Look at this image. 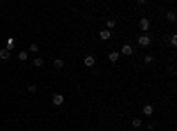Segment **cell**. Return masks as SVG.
I'll return each instance as SVG.
<instances>
[{
  "label": "cell",
  "mask_w": 177,
  "mask_h": 131,
  "mask_svg": "<svg viewBox=\"0 0 177 131\" xmlns=\"http://www.w3.org/2000/svg\"><path fill=\"white\" fill-rule=\"evenodd\" d=\"M138 27H140V30L147 32V30L151 29V21H149L147 18H142V20H140V23H138Z\"/></svg>",
  "instance_id": "6da1fadb"
},
{
  "label": "cell",
  "mask_w": 177,
  "mask_h": 131,
  "mask_svg": "<svg viewBox=\"0 0 177 131\" xmlns=\"http://www.w3.org/2000/svg\"><path fill=\"white\" fill-rule=\"evenodd\" d=\"M138 43H140L142 46H149V44H151V37L149 36H142V37H138Z\"/></svg>",
  "instance_id": "7a4b0ae2"
},
{
  "label": "cell",
  "mask_w": 177,
  "mask_h": 131,
  "mask_svg": "<svg viewBox=\"0 0 177 131\" xmlns=\"http://www.w3.org/2000/svg\"><path fill=\"white\" fill-rule=\"evenodd\" d=\"M62 103H64V96H62V94H55V96H53V105H57V106H59V105H62Z\"/></svg>",
  "instance_id": "3957f363"
},
{
  "label": "cell",
  "mask_w": 177,
  "mask_h": 131,
  "mask_svg": "<svg viewBox=\"0 0 177 131\" xmlns=\"http://www.w3.org/2000/svg\"><path fill=\"white\" fill-rule=\"evenodd\" d=\"M83 62H85V66H87V67H92V66H94V62H96V59L92 57V55H87Z\"/></svg>",
  "instance_id": "277c9868"
},
{
  "label": "cell",
  "mask_w": 177,
  "mask_h": 131,
  "mask_svg": "<svg viewBox=\"0 0 177 131\" xmlns=\"http://www.w3.org/2000/svg\"><path fill=\"white\" fill-rule=\"evenodd\" d=\"M9 57H11V52H7L6 48H4V50H0V59H2V60H7Z\"/></svg>",
  "instance_id": "5b68a950"
},
{
  "label": "cell",
  "mask_w": 177,
  "mask_h": 131,
  "mask_svg": "<svg viewBox=\"0 0 177 131\" xmlns=\"http://www.w3.org/2000/svg\"><path fill=\"white\" fill-rule=\"evenodd\" d=\"M133 53V48L129 46V44H124L122 46V55H131Z\"/></svg>",
  "instance_id": "8992f818"
},
{
  "label": "cell",
  "mask_w": 177,
  "mask_h": 131,
  "mask_svg": "<svg viewBox=\"0 0 177 131\" xmlns=\"http://www.w3.org/2000/svg\"><path fill=\"white\" fill-rule=\"evenodd\" d=\"M53 66H55L57 69H62V67H64V60L62 59H55L53 60Z\"/></svg>",
  "instance_id": "52a82bcc"
},
{
  "label": "cell",
  "mask_w": 177,
  "mask_h": 131,
  "mask_svg": "<svg viewBox=\"0 0 177 131\" xmlns=\"http://www.w3.org/2000/svg\"><path fill=\"white\" fill-rule=\"evenodd\" d=\"M152 112H154L152 105H145V106H143V113H145V115H152Z\"/></svg>",
  "instance_id": "ba28073f"
},
{
  "label": "cell",
  "mask_w": 177,
  "mask_h": 131,
  "mask_svg": "<svg viewBox=\"0 0 177 131\" xmlns=\"http://www.w3.org/2000/svg\"><path fill=\"white\" fill-rule=\"evenodd\" d=\"M14 44H16V43H14V39H12V37H9V39H7V52H11L12 48H14Z\"/></svg>",
  "instance_id": "9c48e42d"
},
{
  "label": "cell",
  "mask_w": 177,
  "mask_h": 131,
  "mask_svg": "<svg viewBox=\"0 0 177 131\" xmlns=\"http://www.w3.org/2000/svg\"><path fill=\"white\" fill-rule=\"evenodd\" d=\"M99 37L101 39H110V30H101Z\"/></svg>",
  "instance_id": "30bf717a"
},
{
  "label": "cell",
  "mask_w": 177,
  "mask_h": 131,
  "mask_svg": "<svg viewBox=\"0 0 177 131\" xmlns=\"http://www.w3.org/2000/svg\"><path fill=\"white\" fill-rule=\"evenodd\" d=\"M18 59L21 60V62H25V60L29 59V53H27V52H20V55H18Z\"/></svg>",
  "instance_id": "8fae6325"
},
{
  "label": "cell",
  "mask_w": 177,
  "mask_h": 131,
  "mask_svg": "<svg viewBox=\"0 0 177 131\" xmlns=\"http://www.w3.org/2000/svg\"><path fill=\"white\" fill-rule=\"evenodd\" d=\"M43 64H44V62H43V59H41V57H35V59H34V66H37V67H41Z\"/></svg>",
  "instance_id": "7c38bea8"
},
{
  "label": "cell",
  "mask_w": 177,
  "mask_h": 131,
  "mask_svg": "<svg viewBox=\"0 0 177 131\" xmlns=\"http://www.w3.org/2000/svg\"><path fill=\"white\" fill-rule=\"evenodd\" d=\"M117 59H119V53L117 52H112V53H110V60H112V62H117Z\"/></svg>",
  "instance_id": "4fadbf2b"
},
{
  "label": "cell",
  "mask_w": 177,
  "mask_h": 131,
  "mask_svg": "<svg viewBox=\"0 0 177 131\" xmlns=\"http://www.w3.org/2000/svg\"><path fill=\"white\" fill-rule=\"evenodd\" d=\"M113 27H115V21H113V20H108V21H106V30H108V29L112 30Z\"/></svg>",
  "instance_id": "5bb4252c"
},
{
  "label": "cell",
  "mask_w": 177,
  "mask_h": 131,
  "mask_svg": "<svg viewBox=\"0 0 177 131\" xmlns=\"http://www.w3.org/2000/svg\"><path fill=\"white\" fill-rule=\"evenodd\" d=\"M133 126H135V128H140V126H142V120L138 119V117H136V119H133Z\"/></svg>",
  "instance_id": "9a60e30c"
},
{
  "label": "cell",
  "mask_w": 177,
  "mask_h": 131,
  "mask_svg": "<svg viewBox=\"0 0 177 131\" xmlns=\"http://www.w3.org/2000/svg\"><path fill=\"white\" fill-rule=\"evenodd\" d=\"M170 44H172V46H177V36H175V34L172 36V39H170Z\"/></svg>",
  "instance_id": "2e32d148"
},
{
  "label": "cell",
  "mask_w": 177,
  "mask_h": 131,
  "mask_svg": "<svg viewBox=\"0 0 177 131\" xmlns=\"http://www.w3.org/2000/svg\"><path fill=\"white\" fill-rule=\"evenodd\" d=\"M37 50H39V46H37V44H35V43H32V44H30V52H37Z\"/></svg>",
  "instance_id": "e0dca14e"
},
{
  "label": "cell",
  "mask_w": 177,
  "mask_h": 131,
  "mask_svg": "<svg viewBox=\"0 0 177 131\" xmlns=\"http://www.w3.org/2000/svg\"><path fill=\"white\" fill-rule=\"evenodd\" d=\"M166 18L170 20V21H175V14H174V12H168V14H166Z\"/></svg>",
  "instance_id": "ac0fdd59"
},
{
  "label": "cell",
  "mask_w": 177,
  "mask_h": 131,
  "mask_svg": "<svg viewBox=\"0 0 177 131\" xmlns=\"http://www.w3.org/2000/svg\"><path fill=\"white\" fill-rule=\"evenodd\" d=\"M143 60H145L147 64H151V62H152V55H145V57H143Z\"/></svg>",
  "instance_id": "d6986e66"
},
{
  "label": "cell",
  "mask_w": 177,
  "mask_h": 131,
  "mask_svg": "<svg viewBox=\"0 0 177 131\" xmlns=\"http://www.w3.org/2000/svg\"><path fill=\"white\" fill-rule=\"evenodd\" d=\"M35 90H37L35 85H29V92H35Z\"/></svg>",
  "instance_id": "ffe728a7"
},
{
  "label": "cell",
  "mask_w": 177,
  "mask_h": 131,
  "mask_svg": "<svg viewBox=\"0 0 177 131\" xmlns=\"http://www.w3.org/2000/svg\"><path fill=\"white\" fill-rule=\"evenodd\" d=\"M131 131H133V129H131Z\"/></svg>",
  "instance_id": "44dd1931"
}]
</instances>
